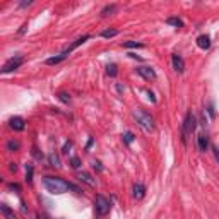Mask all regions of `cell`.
Segmentation results:
<instances>
[{"mask_svg":"<svg viewBox=\"0 0 219 219\" xmlns=\"http://www.w3.org/2000/svg\"><path fill=\"white\" fill-rule=\"evenodd\" d=\"M43 187L52 195H62V193H67L69 190H74L75 193H82V190L77 185L62 180L60 176H45L43 178Z\"/></svg>","mask_w":219,"mask_h":219,"instance_id":"6da1fadb","label":"cell"},{"mask_svg":"<svg viewBox=\"0 0 219 219\" xmlns=\"http://www.w3.org/2000/svg\"><path fill=\"white\" fill-rule=\"evenodd\" d=\"M134 118L137 120L139 127H140L142 130H145V132H152L154 130V118H152L149 113H145L144 109H134Z\"/></svg>","mask_w":219,"mask_h":219,"instance_id":"7a4b0ae2","label":"cell"},{"mask_svg":"<svg viewBox=\"0 0 219 219\" xmlns=\"http://www.w3.org/2000/svg\"><path fill=\"white\" fill-rule=\"evenodd\" d=\"M195 127H197L195 115H193L192 111H188L187 115H185L183 123H181V140H183V144H185V145H187L188 135H192V132L195 130Z\"/></svg>","mask_w":219,"mask_h":219,"instance_id":"3957f363","label":"cell"},{"mask_svg":"<svg viewBox=\"0 0 219 219\" xmlns=\"http://www.w3.org/2000/svg\"><path fill=\"white\" fill-rule=\"evenodd\" d=\"M94 207H96V214L99 217L106 216V214L109 212V209H111V202L106 199L104 195H96V199H94Z\"/></svg>","mask_w":219,"mask_h":219,"instance_id":"277c9868","label":"cell"},{"mask_svg":"<svg viewBox=\"0 0 219 219\" xmlns=\"http://www.w3.org/2000/svg\"><path fill=\"white\" fill-rule=\"evenodd\" d=\"M23 64H24V57H23V55H16V57L9 58V60L3 64V67H2V70H0V72H2V74H9V72L19 69Z\"/></svg>","mask_w":219,"mask_h":219,"instance_id":"5b68a950","label":"cell"},{"mask_svg":"<svg viewBox=\"0 0 219 219\" xmlns=\"http://www.w3.org/2000/svg\"><path fill=\"white\" fill-rule=\"evenodd\" d=\"M137 74L140 75V77H144L145 81H156V72L152 67H149V65H140V67H137Z\"/></svg>","mask_w":219,"mask_h":219,"instance_id":"8992f818","label":"cell"},{"mask_svg":"<svg viewBox=\"0 0 219 219\" xmlns=\"http://www.w3.org/2000/svg\"><path fill=\"white\" fill-rule=\"evenodd\" d=\"M171 64H173V70L178 74H183L185 72V60L180 53H173L171 55Z\"/></svg>","mask_w":219,"mask_h":219,"instance_id":"52a82bcc","label":"cell"},{"mask_svg":"<svg viewBox=\"0 0 219 219\" xmlns=\"http://www.w3.org/2000/svg\"><path fill=\"white\" fill-rule=\"evenodd\" d=\"M9 125L12 130H16V132H23L24 129H26V122H24L23 116H12V118L9 120Z\"/></svg>","mask_w":219,"mask_h":219,"instance_id":"ba28073f","label":"cell"},{"mask_svg":"<svg viewBox=\"0 0 219 219\" xmlns=\"http://www.w3.org/2000/svg\"><path fill=\"white\" fill-rule=\"evenodd\" d=\"M209 147H211L209 137H207L206 134H199V135H197V149H199L200 152H206V151H209Z\"/></svg>","mask_w":219,"mask_h":219,"instance_id":"9c48e42d","label":"cell"},{"mask_svg":"<svg viewBox=\"0 0 219 219\" xmlns=\"http://www.w3.org/2000/svg\"><path fill=\"white\" fill-rule=\"evenodd\" d=\"M77 180H79V181H84V183L89 185V187H96V178H94L93 175L86 173V171H81V173H77Z\"/></svg>","mask_w":219,"mask_h":219,"instance_id":"30bf717a","label":"cell"},{"mask_svg":"<svg viewBox=\"0 0 219 219\" xmlns=\"http://www.w3.org/2000/svg\"><path fill=\"white\" fill-rule=\"evenodd\" d=\"M89 38H91L89 34H84V36H81V38H77V39H75V41H74V43H72V45H70V46H69V48H65V50H64V53H65V55H67V57H69V53H72V52H74L75 48H77V46H81L82 43H86V41H87V39H89Z\"/></svg>","mask_w":219,"mask_h":219,"instance_id":"8fae6325","label":"cell"},{"mask_svg":"<svg viewBox=\"0 0 219 219\" xmlns=\"http://www.w3.org/2000/svg\"><path fill=\"white\" fill-rule=\"evenodd\" d=\"M197 46H199L200 50H209L211 48V38L207 34H200L199 38H197Z\"/></svg>","mask_w":219,"mask_h":219,"instance_id":"7c38bea8","label":"cell"},{"mask_svg":"<svg viewBox=\"0 0 219 219\" xmlns=\"http://www.w3.org/2000/svg\"><path fill=\"white\" fill-rule=\"evenodd\" d=\"M132 190H134V199H137V200H140L145 195V187L142 183H135Z\"/></svg>","mask_w":219,"mask_h":219,"instance_id":"4fadbf2b","label":"cell"},{"mask_svg":"<svg viewBox=\"0 0 219 219\" xmlns=\"http://www.w3.org/2000/svg\"><path fill=\"white\" fill-rule=\"evenodd\" d=\"M65 58H67V55L62 52L60 55H57V57H50V58H46L45 64H46V65H57V64H60V62H64Z\"/></svg>","mask_w":219,"mask_h":219,"instance_id":"5bb4252c","label":"cell"},{"mask_svg":"<svg viewBox=\"0 0 219 219\" xmlns=\"http://www.w3.org/2000/svg\"><path fill=\"white\" fill-rule=\"evenodd\" d=\"M48 166H52V168H60L62 166V163H60V158H58L55 152H50L48 154Z\"/></svg>","mask_w":219,"mask_h":219,"instance_id":"9a60e30c","label":"cell"},{"mask_svg":"<svg viewBox=\"0 0 219 219\" xmlns=\"http://www.w3.org/2000/svg\"><path fill=\"white\" fill-rule=\"evenodd\" d=\"M0 211H2V214H3L7 219H16V216H14V211L10 209L7 204H0Z\"/></svg>","mask_w":219,"mask_h":219,"instance_id":"2e32d148","label":"cell"},{"mask_svg":"<svg viewBox=\"0 0 219 219\" xmlns=\"http://www.w3.org/2000/svg\"><path fill=\"white\" fill-rule=\"evenodd\" d=\"M115 10H116V5H115V3H111V5H106V7H103V10H101V16H103V17H108V16H111Z\"/></svg>","mask_w":219,"mask_h":219,"instance_id":"e0dca14e","label":"cell"},{"mask_svg":"<svg viewBox=\"0 0 219 219\" xmlns=\"http://www.w3.org/2000/svg\"><path fill=\"white\" fill-rule=\"evenodd\" d=\"M33 175H34V168H33V164H26V181L28 183H33Z\"/></svg>","mask_w":219,"mask_h":219,"instance_id":"ac0fdd59","label":"cell"},{"mask_svg":"<svg viewBox=\"0 0 219 219\" xmlns=\"http://www.w3.org/2000/svg\"><path fill=\"white\" fill-rule=\"evenodd\" d=\"M106 74L109 75V77H116V74H118V67H116V64H108Z\"/></svg>","mask_w":219,"mask_h":219,"instance_id":"d6986e66","label":"cell"},{"mask_svg":"<svg viewBox=\"0 0 219 219\" xmlns=\"http://www.w3.org/2000/svg\"><path fill=\"white\" fill-rule=\"evenodd\" d=\"M166 23L171 24V26H175V28H183V21L178 19V17H168Z\"/></svg>","mask_w":219,"mask_h":219,"instance_id":"ffe728a7","label":"cell"},{"mask_svg":"<svg viewBox=\"0 0 219 219\" xmlns=\"http://www.w3.org/2000/svg\"><path fill=\"white\" fill-rule=\"evenodd\" d=\"M116 34H118V29H104V31H101L103 38H115Z\"/></svg>","mask_w":219,"mask_h":219,"instance_id":"44dd1931","label":"cell"},{"mask_svg":"<svg viewBox=\"0 0 219 219\" xmlns=\"http://www.w3.org/2000/svg\"><path fill=\"white\" fill-rule=\"evenodd\" d=\"M57 96H58V99H60L62 103H65V104H69V103H70V94H69V93H65V91H60V93H58Z\"/></svg>","mask_w":219,"mask_h":219,"instance_id":"7402d4cb","label":"cell"},{"mask_svg":"<svg viewBox=\"0 0 219 219\" xmlns=\"http://www.w3.org/2000/svg\"><path fill=\"white\" fill-rule=\"evenodd\" d=\"M122 139H123V142H125L127 145H130L134 140H135V135H134L132 132H125V134L122 135Z\"/></svg>","mask_w":219,"mask_h":219,"instance_id":"603a6c76","label":"cell"},{"mask_svg":"<svg viewBox=\"0 0 219 219\" xmlns=\"http://www.w3.org/2000/svg\"><path fill=\"white\" fill-rule=\"evenodd\" d=\"M17 149H19V142H17V140H9V142H7V151L16 152Z\"/></svg>","mask_w":219,"mask_h":219,"instance_id":"cb8c5ba5","label":"cell"},{"mask_svg":"<svg viewBox=\"0 0 219 219\" xmlns=\"http://www.w3.org/2000/svg\"><path fill=\"white\" fill-rule=\"evenodd\" d=\"M123 46L125 48H142V43H137V41H123Z\"/></svg>","mask_w":219,"mask_h":219,"instance_id":"d4e9b609","label":"cell"},{"mask_svg":"<svg viewBox=\"0 0 219 219\" xmlns=\"http://www.w3.org/2000/svg\"><path fill=\"white\" fill-rule=\"evenodd\" d=\"M70 166L74 168V170H79V168H81V159H79L77 156H74V158L70 159Z\"/></svg>","mask_w":219,"mask_h":219,"instance_id":"484cf974","label":"cell"},{"mask_svg":"<svg viewBox=\"0 0 219 219\" xmlns=\"http://www.w3.org/2000/svg\"><path fill=\"white\" fill-rule=\"evenodd\" d=\"M72 149V140H67L64 144V147H62V152H64V154H69V151H70Z\"/></svg>","mask_w":219,"mask_h":219,"instance_id":"4316f807","label":"cell"},{"mask_svg":"<svg viewBox=\"0 0 219 219\" xmlns=\"http://www.w3.org/2000/svg\"><path fill=\"white\" fill-rule=\"evenodd\" d=\"M93 168H94V170H98V171H103V166H101L99 161H93Z\"/></svg>","mask_w":219,"mask_h":219,"instance_id":"83f0119b","label":"cell"},{"mask_svg":"<svg viewBox=\"0 0 219 219\" xmlns=\"http://www.w3.org/2000/svg\"><path fill=\"white\" fill-rule=\"evenodd\" d=\"M9 188L10 190H16V192H21V187L17 183H9Z\"/></svg>","mask_w":219,"mask_h":219,"instance_id":"f1b7e54d","label":"cell"},{"mask_svg":"<svg viewBox=\"0 0 219 219\" xmlns=\"http://www.w3.org/2000/svg\"><path fill=\"white\" fill-rule=\"evenodd\" d=\"M212 152H214V158L219 161V147H217V145H212Z\"/></svg>","mask_w":219,"mask_h":219,"instance_id":"f546056e","label":"cell"},{"mask_svg":"<svg viewBox=\"0 0 219 219\" xmlns=\"http://www.w3.org/2000/svg\"><path fill=\"white\" fill-rule=\"evenodd\" d=\"M33 156H34L36 159H41V154L38 152V149H36V147H33Z\"/></svg>","mask_w":219,"mask_h":219,"instance_id":"4dcf8cb0","label":"cell"},{"mask_svg":"<svg viewBox=\"0 0 219 219\" xmlns=\"http://www.w3.org/2000/svg\"><path fill=\"white\" fill-rule=\"evenodd\" d=\"M116 91H118V94H123V91H125V87H123L122 84H116Z\"/></svg>","mask_w":219,"mask_h":219,"instance_id":"1f68e13d","label":"cell"},{"mask_svg":"<svg viewBox=\"0 0 219 219\" xmlns=\"http://www.w3.org/2000/svg\"><path fill=\"white\" fill-rule=\"evenodd\" d=\"M9 170H10V171H12V173H16V171H17V164H16V163H10V166H9Z\"/></svg>","mask_w":219,"mask_h":219,"instance_id":"d6a6232c","label":"cell"},{"mask_svg":"<svg viewBox=\"0 0 219 219\" xmlns=\"http://www.w3.org/2000/svg\"><path fill=\"white\" fill-rule=\"evenodd\" d=\"M145 93H147V96H149V99L152 101V103H156V98H154V94L151 93V91H145Z\"/></svg>","mask_w":219,"mask_h":219,"instance_id":"836d02e7","label":"cell"},{"mask_svg":"<svg viewBox=\"0 0 219 219\" xmlns=\"http://www.w3.org/2000/svg\"><path fill=\"white\" fill-rule=\"evenodd\" d=\"M207 111H209L211 118H214V108H212V104H209V108H207Z\"/></svg>","mask_w":219,"mask_h":219,"instance_id":"e575fe53","label":"cell"},{"mask_svg":"<svg viewBox=\"0 0 219 219\" xmlns=\"http://www.w3.org/2000/svg\"><path fill=\"white\" fill-rule=\"evenodd\" d=\"M94 144V139H89V142H87V145H86V151H89V147Z\"/></svg>","mask_w":219,"mask_h":219,"instance_id":"d590c367","label":"cell"},{"mask_svg":"<svg viewBox=\"0 0 219 219\" xmlns=\"http://www.w3.org/2000/svg\"><path fill=\"white\" fill-rule=\"evenodd\" d=\"M26 28H28V24H23V28L19 29V34H24V33H26Z\"/></svg>","mask_w":219,"mask_h":219,"instance_id":"8d00e7d4","label":"cell"},{"mask_svg":"<svg viewBox=\"0 0 219 219\" xmlns=\"http://www.w3.org/2000/svg\"><path fill=\"white\" fill-rule=\"evenodd\" d=\"M31 0H28V2H21V7H28V5H31Z\"/></svg>","mask_w":219,"mask_h":219,"instance_id":"74e56055","label":"cell"}]
</instances>
